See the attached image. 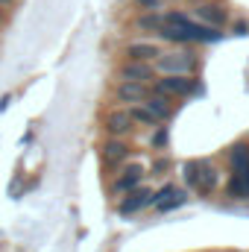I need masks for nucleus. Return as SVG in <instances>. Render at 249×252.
<instances>
[{"label": "nucleus", "instance_id": "nucleus-1", "mask_svg": "<svg viewBox=\"0 0 249 252\" xmlns=\"http://www.w3.org/2000/svg\"><path fill=\"white\" fill-rule=\"evenodd\" d=\"M158 38L173 44H214L223 38V32L187 18L185 12H164V27L158 30Z\"/></svg>", "mask_w": 249, "mask_h": 252}, {"label": "nucleus", "instance_id": "nucleus-2", "mask_svg": "<svg viewBox=\"0 0 249 252\" xmlns=\"http://www.w3.org/2000/svg\"><path fill=\"white\" fill-rule=\"evenodd\" d=\"M156 73L158 76H193L196 73V53H185V50H173V53H161L156 62Z\"/></svg>", "mask_w": 249, "mask_h": 252}, {"label": "nucleus", "instance_id": "nucleus-3", "mask_svg": "<svg viewBox=\"0 0 249 252\" xmlns=\"http://www.w3.org/2000/svg\"><path fill=\"white\" fill-rule=\"evenodd\" d=\"M153 91H161L173 100L176 97H196V94H202V82L196 79V73L193 76H158Z\"/></svg>", "mask_w": 249, "mask_h": 252}, {"label": "nucleus", "instance_id": "nucleus-4", "mask_svg": "<svg viewBox=\"0 0 249 252\" xmlns=\"http://www.w3.org/2000/svg\"><path fill=\"white\" fill-rule=\"evenodd\" d=\"M193 21L214 27V30H223L229 24V12L217 0H193Z\"/></svg>", "mask_w": 249, "mask_h": 252}, {"label": "nucleus", "instance_id": "nucleus-5", "mask_svg": "<svg viewBox=\"0 0 249 252\" xmlns=\"http://www.w3.org/2000/svg\"><path fill=\"white\" fill-rule=\"evenodd\" d=\"M103 126H106L109 138H124V141L135 132V124H132L126 106H115V109H109V112L103 115Z\"/></svg>", "mask_w": 249, "mask_h": 252}, {"label": "nucleus", "instance_id": "nucleus-6", "mask_svg": "<svg viewBox=\"0 0 249 252\" xmlns=\"http://www.w3.org/2000/svg\"><path fill=\"white\" fill-rule=\"evenodd\" d=\"M187 199H190V190H182V188H176V185H170V182H164V188H158L153 193V205H156L161 214L182 208Z\"/></svg>", "mask_w": 249, "mask_h": 252}, {"label": "nucleus", "instance_id": "nucleus-7", "mask_svg": "<svg viewBox=\"0 0 249 252\" xmlns=\"http://www.w3.org/2000/svg\"><path fill=\"white\" fill-rule=\"evenodd\" d=\"M100 161L106 170H118L124 161H129V144L124 138H106L100 144Z\"/></svg>", "mask_w": 249, "mask_h": 252}, {"label": "nucleus", "instance_id": "nucleus-8", "mask_svg": "<svg viewBox=\"0 0 249 252\" xmlns=\"http://www.w3.org/2000/svg\"><path fill=\"white\" fill-rule=\"evenodd\" d=\"M141 182H144V164L132 161V164H126L124 170L118 173V179L109 185V190L115 196H126V193H132L135 188H141Z\"/></svg>", "mask_w": 249, "mask_h": 252}, {"label": "nucleus", "instance_id": "nucleus-9", "mask_svg": "<svg viewBox=\"0 0 249 252\" xmlns=\"http://www.w3.org/2000/svg\"><path fill=\"white\" fill-rule=\"evenodd\" d=\"M150 94H153L150 85H144V82H124V79H121V82L115 85V100H118L115 106H126V109H129V106H138V103H144Z\"/></svg>", "mask_w": 249, "mask_h": 252}, {"label": "nucleus", "instance_id": "nucleus-10", "mask_svg": "<svg viewBox=\"0 0 249 252\" xmlns=\"http://www.w3.org/2000/svg\"><path fill=\"white\" fill-rule=\"evenodd\" d=\"M118 76L124 79V82H144V85H150V82H156V67L153 62H132V59H126L121 67H118Z\"/></svg>", "mask_w": 249, "mask_h": 252}, {"label": "nucleus", "instance_id": "nucleus-11", "mask_svg": "<svg viewBox=\"0 0 249 252\" xmlns=\"http://www.w3.org/2000/svg\"><path fill=\"white\" fill-rule=\"evenodd\" d=\"M147 205H153V190L150 188H135L132 193L121 196V202H118V214H121V217H132V214L144 211Z\"/></svg>", "mask_w": 249, "mask_h": 252}, {"label": "nucleus", "instance_id": "nucleus-12", "mask_svg": "<svg viewBox=\"0 0 249 252\" xmlns=\"http://www.w3.org/2000/svg\"><path fill=\"white\" fill-rule=\"evenodd\" d=\"M161 53H164L161 44L150 41V38H138V41L126 44V59H132V62H156Z\"/></svg>", "mask_w": 249, "mask_h": 252}, {"label": "nucleus", "instance_id": "nucleus-13", "mask_svg": "<svg viewBox=\"0 0 249 252\" xmlns=\"http://www.w3.org/2000/svg\"><path fill=\"white\" fill-rule=\"evenodd\" d=\"M196 170H199L196 196H211L214 190L220 188V170H217V164H211L208 158H196Z\"/></svg>", "mask_w": 249, "mask_h": 252}, {"label": "nucleus", "instance_id": "nucleus-14", "mask_svg": "<svg viewBox=\"0 0 249 252\" xmlns=\"http://www.w3.org/2000/svg\"><path fill=\"white\" fill-rule=\"evenodd\" d=\"M144 106L164 124V121H170L173 115H176V103H173V97H167V94H161V91H153L147 100H144Z\"/></svg>", "mask_w": 249, "mask_h": 252}, {"label": "nucleus", "instance_id": "nucleus-15", "mask_svg": "<svg viewBox=\"0 0 249 252\" xmlns=\"http://www.w3.org/2000/svg\"><path fill=\"white\" fill-rule=\"evenodd\" d=\"M229 167H232V176H249V144L238 141L229 150Z\"/></svg>", "mask_w": 249, "mask_h": 252}, {"label": "nucleus", "instance_id": "nucleus-16", "mask_svg": "<svg viewBox=\"0 0 249 252\" xmlns=\"http://www.w3.org/2000/svg\"><path fill=\"white\" fill-rule=\"evenodd\" d=\"M135 27L141 30V35H158V30L164 27V15H158V12H141L135 18Z\"/></svg>", "mask_w": 249, "mask_h": 252}, {"label": "nucleus", "instance_id": "nucleus-17", "mask_svg": "<svg viewBox=\"0 0 249 252\" xmlns=\"http://www.w3.org/2000/svg\"><path fill=\"white\" fill-rule=\"evenodd\" d=\"M129 118H132V124L135 126H158L161 121L144 106V103H138V106H129Z\"/></svg>", "mask_w": 249, "mask_h": 252}, {"label": "nucleus", "instance_id": "nucleus-18", "mask_svg": "<svg viewBox=\"0 0 249 252\" xmlns=\"http://www.w3.org/2000/svg\"><path fill=\"white\" fill-rule=\"evenodd\" d=\"M226 193L232 199H249V176H232L226 182Z\"/></svg>", "mask_w": 249, "mask_h": 252}, {"label": "nucleus", "instance_id": "nucleus-19", "mask_svg": "<svg viewBox=\"0 0 249 252\" xmlns=\"http://www.w3.org/2000/svg\"><path fill=\"white\" fill-rule=\"evenodd\" d=\"M182 182H185V190L196 193V188H199V170H196V158H190V161H185V164H182Z\"/></svg>", "mask_w": 249, "mask_h": 252}, {"label": "nucleus", "instance_id": "nucleus-20", "mask_svg": "<svg viewBox=\"0 0 249 252\" xmlns=\"http://www.w3.org/2000/svg\"><path fill=\"white\" fill-rule=\"evenodd\" d=\"M153 147H156V150H164V147H167V129H164V126H156V135H153Z\"/></svg>", "mask_w": 249, "mask_h": 252}, {"label": "nucleus", "instance_id": "nucleus-21", "mask_svg": "<svg viewBox=\"0 0 249 252\" xmlns=\"http://www.w3.org/2000/svg\"><path fill=\"white\" fill-rule=\"evenodd\" d=\"M161 3L164 0H135V6L144 9V12H156V9H161Z\"/></svg>", "mask_w": 249, "mask_h": 252}, {"label": "nucleus", "instance_id": "nucleus-22", "mask_svg": "<svg viewBox=\"0 0 249 252\" xmlns=\"http://www.w3.org/2000/svg\"><path fill=\"white\" fill-rule=\"evenodd\" d=\"M167 167H170V161H167V158H156L153 173H156V176H161V173H167Z\"/></svg>", "mask_w": 249, "mask_h": 252}, {"label": "nucleus", "instance_id": "nucleus-23", "mask_svg": "<svg viewBox=\"0 0 249 252\" xmlns=\"http://www.w3.org/2000/svg\"><path fill=\"white\" fill-rule=\"evenodd\" d=\"M232 32H235V35H247L249 32V21H235V24H232Z\"/></svg>", "mask_w": 249, "mask_h": 252}, {"label": "nucleus", "instance_id": "nucleus-24", "mask_svg": "<svg viewBox=\"0 0 249 252\" xmlns=\"http://www.w3.org/2000/svg\"><path fill=\"white\" fill-rule=\"evenodd\" d=\"M12 3H15V0H0V6H3V9H6V6H12Z\"/></svg>", "mask_w": 249, "mask_h": 252}, {"label": "nucleus", "instance_id": "nucleus-25", "mask_svg": "<svg viewBox=\"0 0 249 252\" xmlns=\"http://www.w3.org/2000/svg\"><path fill=\"white\" fill-rule=\"evenodd\" d=\"M0 24H3V6H0Z\"/></svg>", "mask_w": 249, "mask_h": 252}, {"label": "nucleus", "instance_id": "nucleus-26", "mask_svg": "<svg viewBox=\"0 0 249 252\" xmlns=\"http://www.w3.org/2000/svg\"><path fill=\"white\" fill-rule=\"evenodd\" d=\"M170 3H176V0H170Z\"/></svg>", "mask_w": 249, "mask_h": 252}]
</instances>
